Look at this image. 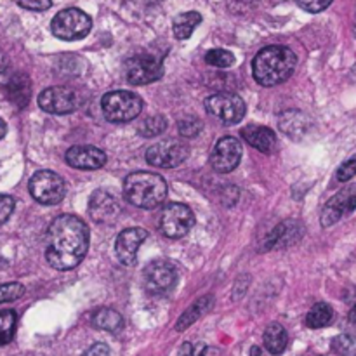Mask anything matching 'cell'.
Masks as SVG:
<instances>
[{"label":"cell","instance_id":"b9f144b4","mask_svg":"<svg viewBox=\"0 0 356 356\" xmlns=\"http://www.w3.org/2000/svg\"><path fill=\"white\" fill-rule=\"evenodd\" d=\"M350 322L355 323V325H356V306L350 312Z\"/></svg>","mask_w":356,"mask_h":356},{"label":"cell","instance_id":"f546056e","mask_svg":"<svg viewBox=\"0 0 356 356\" xmlns=\"http://www.w3.org/2000/svg\"><path fill=\"white\" fill-rule=\"evenodd\" d=\"M332 350L339 356H356V339L353 336H337L332 341Z\"/></svg>","mask_w":356,"mask_h":356},{"label":"cell","instance_id":"8d00e7d4","mask_svg":"<svg viewBox=\"0 0 356 356\" xmlns=\"http://www.w3.org/2000/svg\"><path fill=\"white\" fill-rule=\"evenodd\" d=\"M82 356H110V348L103 343H96L89 348Z\"/></svg>","mask_w":356,"mask_h":356},{"label":"cell","instance_id":"484cf974","mask_svg":"<svg viewBox=\"0 0 356 356\" xmlns=\"http://www.w3.org/2000/svg\"><path fill=\"white\" fill-rule=\"evenodd\" d=\"M94 325L101 330H108V332H117L124 327V318H122L120 313H117L115 309L103 308L94 315Z\"/></svg>","mask_w":356,"mask_h":356},{"label":"cell","instance_id":"44dd1931","mask_svg":"<svg viewBox=\"0 0 356 356\" xmlns=\"http://www.w3.org/2000/svg\"><path fill=\"white\" fill-rule=\"evenodd\" d=\"M212 306H214V298L212 296H204V298L197 299L186 312L181 315V318L177 320L176 330L177 332H183L188 327L193 325L198 318H202V315H205L207 312H211Z\"/></svg>","mask_w":356,"mask_h":356},{"label":"cell","instance_id":"836d02e7","mask_svg":"<svg viewBox=\"0 0 356 356\" xmlns=\"http://www.w3.org/2000/svg\"><path fill=\"white\" fill-rule=\"evenodd\" d=\"M356 176V160H348L343 165L337 169V181L341 183H348Z\"/></svg>","mask_w":356,"mask_h":356},{"label":"cell","instance_id":"8fae6325","mask_svg":"<svg viewBox=\"0 0 356 356\" xmlns=\"http://www.w3.org/2000/svg\"><path fill=\"white\" fill-rule=\"evenodd\" d=\"M177 271L169 261H153L143 271V285L152 296L167 294L176 285Z\"/></svg>","mask_w":356,"mask_h":356},{"label":"cell","instance_id":"ab89813d","mask_svg":"<svg viewBox=\"0 0 356 356\" xmlns=\"http://www.w3.org/2000/svg\"><path fill=\"white\" fill-rule=\"evenodd\" d=\"M6 132H7V125H6V122H3L2 118H0V139H2L3 136H6Z\"/></svg>","mask_w":356,"mask_h":356},{"label":"cell","instance_id":"f35d334b","mask_svg":"<svg viewBox=\"0 0 356 356\" xmlns=\"http://www.w3.org/2000/svg\"><path fill=\"white\" fill-rule=\"evenodd\" d=\"M6 66H7V58H6V54H3L2 49H0V73L6 70Z\"/></svg>","mask_w":356,"mask_h":356},{"label":"cell","instance_id":"e575fe53","mask_svg":"<svg viewBox=\"0 0 356 356\" xmlns=\"http://www.w3.org/2000/svg\"><path fill=\"white\" fill-rule=\"evenodd\" d=\"M298 3L305 10L315 14V13H322V10H325L327 7L332 3V0H298Z\"/></svg>","mask_w":356,"mask_h":356},{"label":"cell","instance_id":"1f68e13d","mask_svg":"<svg viewBox=\"0 0 356 356\" xmlns=\"http://www.w3.org/2000/svg\"><path fill=\"white\" fill-rule=\"evenodd\" d=\"M23 294L24 287L21 284H16V282H13V284H2L0 285V305L2 302L17 301Z\"/></svg>","mask_w":356,"mask_h":356},{"label":"cell","instance_id":"5b68a950","mask_svg":"<svg viewBox=\"0 0 356 356\" xmlns=\"http://www.w3.org/2000/svg\"><path fill=\"white\" fill-rule=\"evenodd\" d=\"M90 28H92V19L89 17V14L75 9V7L59 10L51 23V30L54 37L66 42L80 40V38L87 37Z\"/></svg>","mask_w":356,"mask_h":356},{"label":"cell","instance_id":"83f0119b","mask_svg":"<svg viewBox=\"0 0 356 356\" xmlns=\"http://www.w3.org/2000/svg\"><path fill=\"white\" fill-rule=\"evenodd\" d=\"M167 129V120L162 115H155V117H148L141 122L138 132L143 138H155V136L163 134Z\"/></svg>","mask_w":356,"mask_h":356},{"label":"cell","instance_id":"74e56055","mask_svg":"<svg viewBox=\"0 0 356 356\" xmlns=\"http://www.w3.org/2000/svg\"><path fill=\"white\" fill-rule=\"evenodd\" d=\"M177 356H195L193 353V346L190 343H184L183 346L179 348V355Z\"/></svg>","mask_w":356,"mask_h":356},{"label":"cell","instance_id":"9c48e42d","mask_svg":"<svg viewBox=\"0 0 356 356\" xmlns=\"http://www.w3.org/2000/svg\"><path fill=\"white\" fill-rule=\"evenodd\" d=\"M205 110L226 125H235L245 117V101L232 92H218L205 99Z\"/></svg>","mask_w":356,"mask_h":356},{"label":"cell","instance_id":"9a60e30c","mask_svg":"<svg viewBox=\"0 0 356 356\" xmlns=\"http://www.w3.org/2000/svg\"><path fill=\"white\" fill-rule=\"evenodd\" d=\"M148 238V233L143 228H127L117 236L115 242V252H117L118 261L124 266H134L136 257H138L139 247Z\"/></svg>","mask_w":356,"mask_h":356},{"label":"cell","instance_id":"4fadbf2b","mask_svg":"<svg viewBox=\"0 0 356 356\" xmlns=\"http://www.w3.org/2000/svg\"><path fill=\"white\" fill-rule=\"evenodd\" d=\"M242 143L233 136H226L216 143L211 153V165L216 172L229 174L238 167L242 160Z\"/></svg>","mask_w":356,"mask_h":356},{"label":"cell","instance_id":"30bf717a","mask_svg":"<svg viewBox=\"0 0 356 356\" xmlns=\"http://www.w3.org/2000/svg\"><path fill=\"white\" fill-rule=\"evenodd\" d=\"M195 225V216L191 209L184 204H169L160 214V232L169 238H183L190 233Z\"/></svg>","mask_w":356,"mask_h":356},{"label":"cell","instance_id":"ba28073f","mask_svg":"<svg viewBox=\"0 0 356 356\" xmlns=\"http://www.w3.org/2000/svg\"><path fill=\"white\" fill-rule=\"evenodd\" d=\"M163 61L155 54H136L125 63V79L132 86H146L162 79Z\"/></svg>","mask_w":356,"mask_h":356},{"label":"cell","instance_id":"d4e9b609","mask_svg":"<svg viewBox=\"0 0 356 356\" xmlns=\"http://www.w3.org/2000/svg\"><path fill=\"white\" fill-rule=\"evenodd\" d=\"M334 320V312L327 302H318V305L313 306L309 309V313L306 315V327L309 329H323V327H329Z\"/></svg>","mask_w":356,"mask_h":356},{"label":"cell","instance_id":"7c38bea8","mask_svg":"<svg viewBox=\"0 0 356 356\" xmlns=\"http://www.w3.org/2000/svg\"><path fill=\"white\" fill-rule=\"evenodd\" d=\"M80 97L70 87L54 86L42 90L38 96V106L52 115H68L79 108Z\"/></svg>","mask_w":356,"mask_h":356},{"label":"cell","instance_id":"2e32d148","mask_svg":"<svg viewBox=\"0 0 356 356\" xmlns=\"http://www.w3.org/2000/svg\"><path fill=\"white\" fill-rule=\"evenodd\" d=\"M66 163L79 170H96L106 163V153L96 146H72L66 152Z\"/></svg>","mask_w":356,"mask_h":356},{"label":"cell","instance_id":"d6a6232c","mask_svg":"<svg viewBox=\"0 0 356 356\" xmlns=\"http://www.w3.org/2000/svg\"><path fill=\"white\" fill-rule=\"evenodd\" d=\"M14 198L10 195H0V225L7 221L10 218V214L14 212Z\"/></svg>","mask_w":356,"mask_h":356},{"label":"cell","instance_id":"f1b7e54d","mask_svg":"<svg viewBox=\"0 0 356 356\" xmlns=\"http://www.w3.org/2000/svg\"><path fill=\"white\" fill-rule=\"evenodd\" d=\"M205 63L214 68H229L235 65V56L225 49H212L205 54Z\"/></svg>","mask_w":356,"mask_h":356},{"label":"cell","instance_id":"277c9868","mask_svg":"<svg viewBox=\"0 0 356 356\" xmlns=\"http://www.w3.org/2000/svg\"><path fill=\"white\" fill-rule=\"evenodd\" d=\"M101 110L104 118L111 124H125L141 113L143 101L131 90H113L104 94L101 99Z\"/></svg>","mask_w":356,"mask_h":356},{"label":"cell","instance_id":"ac0fdd59","mask_svg":"<svg viewBox=\"0 0 356 356\" xmlns=\"http://www.w3.org/2000/svg\"><path fill=\"white\" fill-rule=\"evenodd\" d=\"M240 136L245 139L247 145L256 148L257 152L266 153V155L273 153L275 148H277V134H275L270 127H264V125H245V127L240 131Z\"/></svg>","mask_w":356,"mask_h":356},{"label":"cell","instance_id":"8992f818","mask_svg":"<svg viewBox=\"0 0 356 356\" xmlns=\"http://www.w3.org/2000/svg\"><path fill=\"white\" fill-rule=\"evenodd\" d=\"M190 156V146L177 138L162 139L155 143L146 152V162L160 169H174L181 165Z\"/></svg>","mask_w":356,"mask_h":356},{"label":"cell","instance_id":"7a4b0ae2","mask_svg":"<svg viewBox=\"0 0 356 356\" xmlns=\"http://www.w3.org/2000/svg\"><path fill=\"white\" fill-rule=\"evenodd\" d=\"M298 58L285 45H268L261 49L252 61V75L263 87L284 83L294 73Z\"/></svg>","mask_w":356,"mask_h":356},{"label":"cell","instance_id":"e0dca14e","mask_svg":"<svg viewBox=\"0 0 356 356\" xmlns=\"http://www.w3.org/2000/svg\"><path fill=\"white\" fill-rule=\"evenodd\" d=\"M120 214V204L111 193L96 190L89 198V216L96 222H113Z\"/></svg>","mask_w":356,"mask_h":356},{"label":"cell","instance_id":"60d3db41","mask_svg":"<svg viewBox=\"0 0 356 356\" xmlns=\"http://www.w3.org/2000/svg\"><path fill=\"white\" fill-rule=\"evenodd\" d=\"M250 356H263V353H261V348L252 346V350H250Z\"/></svg>","mask_w":356,"mask_h":356},{"label":"cell","instance_id":"4316f807","mask_svg":"<svg viewBox=\"0 0 356 356\" xmlns=\"http://www.w3.org/2000/svg\"><path fill=\"white\" fill-rule=\"evenodd\" d=\"M17 315L14 309H3L0 312V346H6L13 341L16 332Z\"/></svg>","mask_w":356,"mask_h":356},{"label":"cell","instance_id":"6da1fadb","mask_svg":"<svg viewBox=\"0 0 356 356\" xmlns=\"http://www.w3.org/2000/svg\"><path fill=\"white\" fill-rule=\"evenodd\" d=\"M89 249V228L82 219L63 214L47 229L45 259L54 270L68 271L79 266Z\"/></svg>","mask_w":356,"mask_h":356},{"label":"cell","instance_id":"4dcf8cb0","mask_svg":"<svg viewBox=\"0 0 356 356\" xmlns=\"http://www.w3.org/2000/svg\"><path fill=\"white\" fill-rule=\"evenodd\" d=\"M177 129H179V134L183 138H197L202 132V129H204V124H202L198 117H184L177 124Z\"/></svg>","mask_w":356,"mask_h":356},{"label":"cell","instance_id":"3957f363","mask_svg":"<svg viewBox=\"0 0 356 356\" xmlns=\"http://www.w3.org/2000/svg\"><path fill=\"white\" fill-rule=\"evenodd\" d=\"M124 195L136 207L155 209L165 202L167 183L160 174L139 170L124 179Z\"/></svg>","mask_w":356,"mask_h":356},{"label":"cell","instance_id":"d590c367","mask_svg":"<svg viewBox=\"0 0 356 356\" xmlns=\"http://www.w3.org/2000/svg\"><path fill=\"white\" fill-rule=\"evenodd\" d=\"M16 2L30 10H45L52 6V0H16Z\"/></svg>","mask_w":356,"mask_h":356},{"label":"cell","instance_id":"d6986e66","mask_svg":"<svg viewBox=\"0 0 356 356\" xmlns=\"http://www.w3.org/2000/svg\"><path fill=\"white\" fill-rule=\"evenodd\" d=\"M3 94L7 99L14 104L16 108H24L30 103L31 97V82L30 76L24 73H14L13 76L6 80L2 87Z\"/></svg>","mask_w":356,"mask_h":356},{"label":"cell","instance_id":"5bb4252c","mask_svg":"<svg viewBox=\"0 0 356 356\" xmlns=\"http://www.w3.org/2000/svg\"><path fill=\"white\" fill-rule=\"evenodd\" d=\"M356 209V184L341 190L336 197L330 198L325 204L322 212V226L329 228V226L336 225L341 218L351 214Z\"/></svg>","mask_w":356,"mask_h":356},{"label":"cell","instance_id":"ffe728a7","mask_svg":"<svg viewBox=\"0 0 356 356\" xmlns=\"http://www.w3.org/2000/svg\"><path fill=\"white\" fill-rule=\"evenodd\" d=\"M278 127L284 134L294 139H301L312 127V120L299 110H287L278 117Z\"/></svg>","mask_w":356,"mask_h":356},{"label":"cell","instance_id":"52a82bcc","mask_svg":"<svg viewBox=\"0 0 356 356\" xmlns=\"http://www.w3.org/2000/svg\"><path fill=\"white\" fill-rule=\"evenodd\" d=\"M30 195L42 205H56L65 198L66 183L59 174L52 170H38L31 176Z\"/></svg>","mask_w":356,"mask_h":356},{"label":"cell","instance_id":"cb8c5ba5","mask_svg":"<svg viewBox=\"0 0 356 356\" xmlns=\"http://www.w3.org/2000/svg\"><path fill=\"white\" fill-rule=\"evenodd\" d=\"M202 23V16L195 10H190V13H183L179 16H176L172 23V30L176 38L179 40H186V38L191 37V33L195 31V28Z\"/></svg>","mask_w":356,"mask_h":356},{"label":"cell","instance_id":"603a6c76","mask_svg":"<svg viewBox=\"0 0 356 356\" xmlns=\"http://www.w3.org/2000/svg\"><path fill=\"white\" fill-rule=\"evenodd\" d=\"M299 233L301 232L298 229V225H294V222H282V225H278L277 228L268 235L263 250L289 245V243H292V235H299Z\"/></svg>","mask_w":356,"mask_h":356},{"label":"cell","instance_id":"7402d4cb","mask_svg":"<svg viewBox=\"0 0 356 356\" xmlns=\"http://www.w3.org/2000/svg\"><path fill=\"white\" fill-rule=\"evenodd\" d=\"M289 344L287 330L280 323H270L264 330V346L271 355H282Z\"/></svg>","mask_w":356,"mask_h":356}]
</instances>
